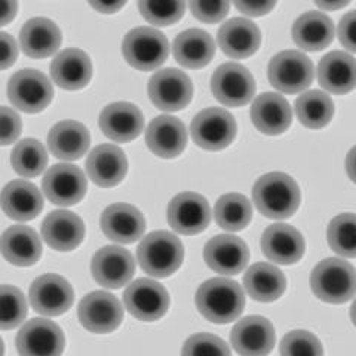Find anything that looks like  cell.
<instances>
[{
  "label": "cell",
  "mask_w": 356,
  "mask_h": 356,
  "mask_svg": "<svg viewBox=\"0 0 356 356\" xmlns=\"http://www.w3.org/2000/svg\"><path fill=\"white\" fill-rule=\"evenodd\" d=\"M27 316V303L18 288L2 285L0 289V327L3 331L14 330Z\"/></svg>",
  "instance_id": "60d3db41"
},
{
  "label": "cell",
  "mask_w": 356,
  "mask_h": 356,
  "mask_svg": "<svg viewBox=\"0 0 356 356\" xmlns=\"http://www.w3.org/2000/svg\"><path fill=\"white\" fill-rule=\"evenodd\" d=\"M252 199L264 217L285 220L294 216L300 207V188L289 175L270 172L255 183Z\"/></svg>",
  "instance_id": "7a4b0ae2"
},
{
  "label": "cell",
  "mask_w": 356,
  "mask_h": 356,
  "mask_svg": "<svg viewBox=\"0 0 356 356\" xmlns=\"http://www.w3.org/2000/svg\"><path fill=\"white\" fill-rule=\"evenodd\" d=\"M293 39L298 48L316 52L327 48L334 39V24L330 17L310 10L303 14L293 26Z\"/></svg>",
  "instance_id": "e575fe53"
},
{
  "label": "cell",
  "mask_w": 356,
  "mask_h": 356,
  "mask_svg": "<svg viewBox=\"0 0 356 356\" xmlns=\"http://www.w3.org/2000/svg\"><path fill=\"white\" fill-rule=\"evenodd\" d=\"M275 5V2H235L236 9L250 17H261L269 14Z\"/></svg>",
  "instance_id": "681fc988"
},
{
  "label": "cell",
  "mask_w": 356,
  "mask_h": 356,
  "mask_svg": "<svg viewBox=\"0 0 356 356\" xmlns=\"http://www.w3.org/2000/svg\"><path fill=\"white\" fill-rule=\"evenodd\" d=\"M172 51L178 64L186 69H202L213 60L216 43L209 33L200 29H191L175 38Z\"/></svg>",
  "instance_id": "4dcf8cb0"
},
{
  "label": "cell",
  "mask_w": 356,
  "mask_h": 356,
  "mask_svg": "<svg viewBox=\"0 0 356 356\" xmlns=\"http://www.w3.org/2000/svg\"><path fill=\"white\" fill-rule=\"evenodd\" d=\"M77 314L82 327L95 334L115 331L124 319L120 302L113 294L106 291H94L83 297Z\"/></svg>",
  "instance_id": "5bb4252c"
},
{
  "label": "cell",
  "mask_w": 356,
  "mask_h": 356,
  "mask_svg": "<svg viewBox=\"0 0 356 356\" xmlns=\"http://www.w3.org/2000/svg\"><path fill=\"white\" fill-rule=\"evenodd\" d=\"M124 302L134 318L152 322L166 314L170 307V296L159 282L137 280L125 289Z\"/></svg>",
  "instance_id": "4fadbf2b"
},
{
  "label": "cell",
  "mask_w": 356,
  "mask_h": 356,
  "mask_svg": "<svg viewBox=\"0 0 356 356\" xmlns=\"http://www.w3.org/2000/svg\"><path fill=\"white\" fill-rule=\"evenodd\" d=\"M149 149L159 158H177L186 149L187 131L183 122L172 116H159L150 122L146 131Z\"/></svg>",
  "instance_id": "d4e9b609"
},
{
  "label": "cell",
  "mask_w": 356,
  "mask_h": 356,
  "mask_svg": "<svg viewBox=\"0 0 356 356\" xmlns=\"http://www.w3.org/2000/svg\"><path fill=\"white\" fill-rule=\"evenodd\" d=\"M281 356H324V349L315 334L296 330L282 339Z\"/></svg>",
  "instance_id": "7bdbcfd3"
},
{
  "label": "cell",
  "mask_w": 356,
  "mask_h": 356,
  "mask_svg": "<svg viewBox=\"0 0 356 356\" xmlns=\"http://www.w3.org/2000/svg\"><path fill=\"white\" fill-rule=\"evenodd\" d=\"M243 288L257 302L270 303L285 293L286 280L273 264L257 263L251 266L243 276Z\"/></svg>",
  "instance_id": "836d02e7"
},
{
  "label": "cell",
  "mask_w": 356,
  "mask_h": 356,
  "mask_svg": "<svg viewBox=\"0 0 356 356\" xmlns=\"http://www.w3.org/2000/svg\"><path fill=\"white\" fill-rule=\"evenodd\" d=\"M196 306L205 319L214 324H229L242 315L245 296L238 282L227 277H214L199 286Z\"/></svg>",
  "instance_id": "6da1fadb"
},
{
  "label": "cell",
  "mask_w": 356,
  "mask_h": 356,
  "mask_svg": "<svg viewBox=\"0 0 356 356\" xmlns=\"http://www.w3.org/2000/svg\"><path fill=\"white\" fill-rule=\"evenodd\" d=\"M204 259L209 269L220 275H238L250 261V250L241 238L220 235L205 245Z\"/></svg>",
  "instance_id": "d6986e66"
},
{
  "label": "cell",
  "mask_w": 356,
  "mask_h": 356,
  "mask_svg": "<svg viewBox=\"0 0 356 356\" xmlns=\"http://www.w3.org/2000/svg\"><path fill=\"white\" fill-rule=\"evenodd\" d=\"M54 82L67 91L86 86L92 77V63L81 49H65L51 64Z\"/></svg>",
  "instance_id": "f546056e"
},
{
  "label": "cell",
  "mask_w": 356,
  "mask_h": 356,
  "mask_svg": "<svg viewBox=\"0 0 356 356\" xmlns=\"http://www.w3.org/2000/svg\"><path fill=\"white\" fill-rule=\"evenodd\" d=\"M10 103L26 113H39L52 102L54 89L49 79L38 70H19L8 85Z\"/></svg>",
  "instance_id": "52a82bcc"
},
{
  "label": "cell",
  "mask_w": 356,
  "mask_h": 356,
  "mask_svg": "<svg viewBox=\"0 0 356 356\" xmlns=\"http://www.w3.org/2000/svg\"><path fill=\"white\" fill-rule=\"evenodd\" d=\"M310 286L322 302L346 303L356 294V270L341 259L322 260L312 272Z\"/></svg>",
  "instance_id": "277c9868"
},
{
  "label": "cell",
  "mask_w": 356,
  "mask_h": 356,
  "mask_svg": "<svg viewBox=\"0 0 356 356\" xmlns=\"http://www.w3.org/2000/svg\"><path fill=\"white\" fill-rule=\"evenodd\" d=\"M99 128L103 134L116 143L136 140L144 128V118L140 108L131 103H113L99 115Z\"/></svg>",
  "instance_id": "44dd1931"
},
{
  "label": "cell",
  "mask_w": 356,
  "mask_h": 356,
  "mask_svg": "<svg viewBox=\"0 0 356 356\" xmlns=\"http://www.w3.org/2000/svg\"><path fill=\"white\" fill-rule=\"evenodd\" d=\"M346 171L350 180L356 184V146L349 152L346 158Z\"/></svg>",
  "instance_id": "f5cc1de1"
},
{
  "label": "cell",
  "mask_w": 356,
  "mask_h": 356,
  "mask_svg": "<svg viewBox=\"0 0 356 356\" xmlns=\"http://www.w3.org/2000/svg\"><path fill=\"white\" fill-rule=\"evenodd\" d=\"M318 81L331 94H348L356 86V60L352 55L334 51L318 65Z\"/></svg>",
  "instance_id": "4316f807"
},
{
  "label": "cell",
  "mask_w": 356,
  "mask_h": 356,
  "mask_svg": "<svg viewBox=\"0 0 356 356\" xmlns=\"http://www.w3.org/2000/svg\"><path fill=\"white\" fill-rule=\"evenodd\" d=\"M86 171L91 180L99 187H115L128 172L125 153L113 144L98 146L89 154Z\"/></svg>",
  "instance_id": "603a6c76"
},
{
  "label": "cell",
  "mask_w": 356,
  "mask_h": 356,
  "mask_svg": "<svg viewBox=\"0 0 356 356\" xmlns=\"http://www.w3.org/2000/svg\"><path fill=\"white\" fill-rule=\"evenodd\" d=\"M143 18L154 26H171L184 15V2H147L138 3Z\"/></svg>",
  "instance_id": "b9f144b4"
},
{
  "label": "cell",
  "mask_w": 356,
  "mask_h": 356,
  "mask_svg": "<svg viewBox=\"0 0 356 356\" xmlns=\"http://www.w3.org/2000/svg\"><path fill=\"white\" fill-rule=\"evenodd\" d=\"M124 57L134 69L150 72L161 67L168 58L170 43L163 33L152 27L131 30L122 43Z\"/></svg>",
  "instance_id": "5b68a950"
},
{
  "label": "cell",
  "mask_w": 356,
  "mask_h": 356,
  "mask_svg": "<svg viewBox=\"0 0 356 356\" xmlns=\"http://www.w3.org/2000/svg\"><path fill=\"white\" fill-rule=\"evenodd\" d=\"M350 319L353 322V325L356 327V298H355V302H353V305L350 307Z\"/></svg>",
  "instance_id": "11a10c76"
},
{
  "label": "cell",
  "mask_w": 356,
  "mask_h": 356,
  "mask_svg": "<svg viewBox=\"0 0 356 356\" xmlns=\"http://www.w3.org/2000/svg\"><path fill=\"white\" fill-rule=\"evenodd\" d=\"M65 339L61 328L48 319H31L17 336L19 356H61Z\"/></svg>",
  "instance_id": "8fae6325"
},
{
  "label": "cell",
  "mask_w": 356,
  "mask_h": 356,
  "mask_svg": "<svg viewBox=\"0 0 356 356\" xmlns=\"http://www.w3.org/2000/svg\"><path fill=\"white\" fill-rule=\"evenodd\" d=\"M218 44L230 58H248L257 52L261 43L259 27L245 18H233L218 30Z\"/></svg>",
  "instance_id": "cb8c5ba5"
},
{
  "label": "cell",
  "mask_w": 356,
  "mask_h": 356,
  "mask_svg": "<svg viewBox=\"0 0 356 356\" xmlns=\"http://www.w3.org/2000/svg\"><path fill=\"white\" fill-rule=\"evenodd\" d=\"M2 208L9 218L29 221L40 214L43 209V197L35 184L15 180L3 188Z\"/></svg>",
  "instance_id": "d6a6232c"
},
{
  "label": "cell",
  "mask_w": 356,
  "mask_h": 356,
  "mask_svg": "<svg viewBox=\"0 0 356 356\" xmlns=\"http://www.w3.org/2000/svg\"><path fill=\"white\" fill-rule=\"evenodd\" d=\"M141 269L154 277H166L175 273L183 263L184 248L174 233L158 230L143 238L137 250Z\"/></svg>",
  "instance_id": "3957f363"
},
{
  "label": "cell",
  "mask_w": 356,
  "mask_h": 356,
  "mask_svg": "<svg viewBox=\"0 0 356 356\" xmlns=\"http://www.w3.org/2000/svg\"><path fill=\"white\" fill-rule=\"evenodd\" d=\"M316 5L324 10H336V9L348 6L349 2L348 0H341V2H316Z\"/></svg>",
  "instance_id": "db71d44e"
},
{
  "label": "cell",
  "mask_w": 356,
  "mask_h": 356,
  "mask_svg": "<svg viewBox=\"0 0 356 356\" xmlns=\"http://www.w3.org/2000/svg\"><path fill=\"white\" fill-rule=\"evenodd\" d=\"M152 103L165 111H178L192 102L193 85L184 72L165 69L156 72L149 83Z\"/></svg>",
  "instance_id": "30bf717a"
},
{
  "label": "cell",
  "mask_w": 356,
  "mask_h": 356,
  "mask_svg": "<svg viewBox=\"0 0 356 356\" xmlns=\"http://www.w3.org/2000/svg\"><path fill=\"white\" fill-rule=\"evenodd\" d=\"M314 64L298 51H284L272 58L269 64V81L285 94H297L314 82Z\"/></svg>",
  "instance_id": "8992f818"
},
{
  "label": "cell",
  "mask_w": 356,
  "mask_h": 356,
  "mask_svg": "<svg viewBox=\"0 0 356 356\" xmlns=\"http://www.w3.org/2000/svg\"><path fill=\"white\" fill-rule=\"evenodd\" d=\"M296 113L305 127L319 129L328 125L332 119L334 103L325 92L309 91L297 98Z\"/></svg>",
  "instance_id": "74e56055"
},
{
  "label": "cell",
  "mask_w": 356,
  "mask_h": 356,
  "mask_svg": "<svg viewBox=\"0 0 356 356\" xmlns=\"http://www.w3.org/2000/svg\"><path fill=\"white\" fill-rule=\"evenodd\" d=\"M211 89L221 104L242 107L248 104L255 94V81L243 65L227 63L220 65L211 79Z\"/></svg>",
  "instance_id": "9c48e42d"
},
{
  "label": "cell",
  "mask_w": 356,
  "mask_h": 356,
  "mask_svg": "<svg viewBox=\"0 0 356 356\" xmlns=\"http://www.w3.org/2000/svg\"><path fill=\"white\" fill-rule=\"evenodd\" d=\"M0 131H2V146L13 144L21 134V118L6 106L0 108Z\"/></svg>",
  "instance_id": "bcb514c9"
},
{
  "label": "cell",
  "mask_w": 356,
  "mask_h": 356,
  "mask_svg": "<svg viewBox=\"0 0 356 356\" xmlns=\"http://www.w3.org/2000/svg\"><path fill=\"white\" fill-rule=\"evenodd\" d=\"M10 162L17 174L24 178H33L40 175L47 168L48 153L40 141L26 138L14 147Z\"/></svg>",
  "instance_id": "f35d334b"
},
{
  "label": "cell",
  "mask_w": 356,
  "mask_h": 356,
  "mask_svg": "<svg viewBox=\"0 0 356 356\" xmlns=\"http://www.w3.org/2000/svg\"><path fill=\"white\" fill-rule=\"evenodd\" d=\"M42 236L52 250L72 251L85 238V225L69 211H54L42 225Z\"/></svg>",
  "instance_id": "484cf974"
},
{
  "label": "cell",
  "mask_w": 356,
  "mask_h": 356,
  "mask_svg": "<svg viewBox=\"0 0 356 356\" xmlns=\"http://www.w3.org/2000/svg\"><path fill=\"white\" fill-rule=\"evenodd\" d=\"M91 137L86 127L76 120H64L55 125L48 136V147L55 158L77 161L88 152Z\"/></svg>",
  "instance_id": "1f68e13d"
},
{
  "label": "cell",
  "mask_w": 356,
  "mask_h": 356,
  "mask_svg": "<svg viewBox=\"0 0 356 356\" xmlns=\"http://www.w3.org/2000/svg\"><path fill=\"white\" fill-rule=\"evenodd\" d=\"M261 250L267 259L277 264H294L305 254V239L297 229L288 225L269 226L261 236Z\"/></svg>",
  "instance_id": "ffe728a7"
},
{
  "label": "cell",
  "mask_w": 356,
  "mask_h": 356,
  "mask_svg": "<svg viewBox=\"0 0 356 356\" xmlns=\"http://www.w3.org/2000/svg\"><path fill=\"white\" fill-rule=\"evenodd\" d=\"M61 31L48 18H33L19 31L21 49L31 58H48L61 47Z\"/></svg>",
  "instance_id": "83f0119b"
},
{
  "label": "cell",
  "mask_w": 356,
  "mask_h": 356,
  "mask_svg": "<svg viewBox=\"0 0 356 356\" xmlns=\"http://www.w3.org/2000/svg\"><path fill=\"white\" fill-rule=\"evenodd\" d=\"M255 128L267 136H280L291 125V107L282 95L266 92L255 98L251 107Z\"/></svg>",
  "instance_id": "f1b7e54d"
},
{
  "label": "cell",
  "mask_w": 356,
  "mask_h": 356,
  "mask_svg": "<svg viewBox=\"0 0 356 356\" xmlns=\"http://www.w3.org/2000/svg\"><path fill=\"white\" fill-rule=\"evenodd\" d=\"M181 356H232V353L227 344L220 337L200 332L184 343Z\"/></svg>",
  "instance_id": "ee69618b"
},
{
  "label": "cell",
  "mask_w": 356,
  "mask_h": 356,
  "mask_svg": "<svg viewBox=\"0 0 356 356\" xmlns=\"http://www.w3.org/2000/svg\"><path fill=\"white\" fill-rule=\"evenodd\" d=\"M170 226L180 235H197L211 222V208L208 200L193 192L177 195L168 207Z\"/></svg>",
  "instance_id": "9a60e30c"
},
{
  "label": "cell",
  "mask_w": 356,
  "mask_h": 356,
  "mask_svg": "<svg viewBox=\"0 0 356 356\" xmlns=\"http://www.w3.org/2000/svg\"><path fill=\"white\" fill-rule=\"evenodd\" d=\"M232 346L241 356H267L275 346V328L263 316L241 319L232 330Z\"/></svg>",
  "instance_id": "ac0fdd59"
},
{
  "label": "cell",
  "mask_w": 356,
  "mask_h": 356,
  "mask_svg": "<svg viewBox=\"0 0 356 356\" xmlns=\"http://www.w3.org/2000/svg\"><path fill=\"white\" fill-rule=\"evenodd\" d=\"M2 254L19 267L33 266L42 255V243L38 233L27 226L9 227L2 236Z\"/></svg>",
  "instance_id": "d590c367"
},
{
  "label": "cell",
  "mask_w": 356,
  "mask_h": 356,
  "mask_svg": "<svg viewBox=\"0 0 356 356\" xmlns=\"http://www.w3.org/2000/svg\"><path fill=\"white\" fill-rule=\"evenodd\" d=\"M18 57V48L15 40L10 38L8 33H2L0 35V67L2 69H8L9 65H13Z\"/></svg>",
  "instance_id": "c3c4849f"
},
{
  "label": "cell",
  "mask_w": 356,
  "mask_h": 356,
  "mask_svg": "<svg viewBox=\"0 0 356 356\" xmlns=\"http://www.w3.org/2000/svg\"><path fill=\"white\" fill-rule=\"evenodd\" d=\"M214 218L221 229L239 232L247 227L252 220L251 202L241 193H227L217 200Z\"/></svg>",
  "instance_id": "8d00e7d4"
},
{
  "label": "cell",
  "mask_w": 356,
  "mask_h": 356,
  "mask_svg": "<svg viewBox=\"0 0 356 356\" xmlns=\"http://www.w3.org/2000/svg\"><path fill=\"white\" fill-rule=\"evenodd\" d=\"M191 134L196 146L211 152L222 150L235 140L236 122L225 108L211 107L196 115Z\"/></svg>",
  "instance_id": "ba28073f"
},
{
  "label": "cell",
  "mask_w": 356,
  "mask_h": 356,
  "mask_svg": "<svg viewBox=\"0 0 356 356\" xmlns=\"http://www.w3.org/2000/svg\"><path fill=\"white\" fill-rule=\"evenodd\" d=\"M73 300L72 285L58 275H43L30 286V303L33 309L44 316L65 314L72 307Z\"/></svg>",
  "instance_id": "2e32d148"
},
{
  "label": "cell",
  "mask_w": 356,
  "mask_h": 356,
  "mask_svg": "<svg viewBox=\"0 0 356 356\" xmlns=\"http://www.w3.org/2000/svg\"><path fill=\"white\" fill-rule=\"evenodd\" d=\"M337 33L343 47L350 52H356V10H352L340 19Z\"/></svg>",
  "instance_id": "7dc6e473"
},
{
  "label": "cell",
  "mask_w": 356,
  "mask_h": 356,
  "mask_svg": "<svg viewBox=\"0 0 356 356\" xmlns=\"http://www.w3.org/2000/svg\"><path fill=\"white\" fill-rule=\"evenodd\" d=\"M104 235L119 243L138 241L146 230V220L140 211L128 204H115L104 209L102 216Z\"/></svg>",
  "instance_id": "7402d4cb"
},
{
  "label": "cell",
  "mask_w": 356,
  "mask_h": 356,
  "mask_svg": "<svg viewBox=\"0 0 356 356\" xmlns=\"http://www.w3.org/2000/svg\"><path fill=\"white\" fill-rule=\"evenodd\" d=\"M17 2H9V0H3L2 2V26L9 24L17 15Z\"/></svg>",
  "instance_id": "f907efd6"
},
{
  "label": "cell",
  "mask_w": 356,
  "mask_h": 356,
  "mask_svg": "<svg viewBox=\"0 0 356 356\" xmlns=\"http://www.w3.org/2000/svg\"><path fill=\"white\" fill-rule=\"evenodd\" d=\"M91 270L98 285L116 289L129 284L136 273V261L125 248L104 247L94 255Z\"/></svg>",
  "instance_id": "e0dca14e"
},
{
  "label": "cell",
  "mask_w": 356,
  "mask_h": 356,
  "mask_svg": "<svg viewBox=\"0 0 356 356\" xmlns=\"http://www.w3.org/2000/svg\"><path fill=\"white\" fill-rule=\"evenodd\" d=\"M192 14L202 22L216 24L229 14L230 3L229 2H191Z\"/></svg>",
  "instance_id": "f6af8a7d"
},
{
  "label": "cell",
  "mask_w": 356,
  "mask_h": 356,
  "mask_svg": "<svg viewBox=\"0 0 356 356\" xmlns=\"http://www.w3.org/2000/svg\"><path fill=\"white\" fill-rule=\"evenodd\" d=\"M43 193L52 204L72 207L86 193V177L81 168L69 163L54 165L43 178Z\"/></svg>",
  "instance_id": "7c38bea8"
},
{
  "label": "cell",
  "mask_w": 356,
  "mask_h": 356,
  "mask_svg": "<svg viewBox=\"0 0 356 356\" xmlns=\"http://www.w3.org/2000/svg\"><path fill=\"white\" fill-rule=\"evenodd\" d=\"M328 243L341 257H356V214H340L328 226Z\"/></svg>",
  "instance_id": "ab89813d"
},
{
  "label": "cell",
  "mask_w": 356,
  "mask_h": 356,
  "mask_svg": "<svg viewBox=\"0 0 356 356\" xmlns=\"http://www.w3.org/2000/svg\"><path fill=\"white\" fill-rule=\"evenodd\" d=\"M125 5V2H116V3H98V2H91V6L97 10H99V13L103 14H113V13H118V10Z\"/></svg>",
  "instance_id": "816d5d0a"
}]
</instances>
